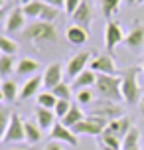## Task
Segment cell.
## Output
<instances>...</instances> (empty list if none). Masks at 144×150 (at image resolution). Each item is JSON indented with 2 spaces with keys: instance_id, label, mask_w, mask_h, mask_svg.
<instances>
[{
  "instance_id": "obj_47",
  "label": "cell",
  "mask_w": 144,
  "mask_h": 150,
  "mask_svg": "<svg viewBox=\"0 0 144 150\" xmlns=\"http://www.w3.org/2000/svg\"><path fill=\"white\" fill-rule=\"evenodd\" d=\"M142 71H144V59H142Z\"/></svg>"
},
{
  "instance_id": "obj_48",
  "label": "cell",
  "mask_w": 144,
  "mask_h": 150,
  "mask_svg": "<svg viewBox=\"0 0 144 150\" xmlns=\"http://www.w3.org/2000/svg\"><path fill=\"white\" fill-rule=\"evenodd\" d=\"M138 2H140V4H144V0H138Z\"/></svg>"
},
{
  "instance_id": "obj_18",
  "label": "cell",
  "mask_w": 144,
  "mask_h": 150,
  "mask_svg": "<svg viewBox=\"0 0 144 150\" xmlns=\"http://www.w3.org/2000/svg\"><path fill=\"white\" fill-rule=\"evenodd\" d=\"M97 83V73L93 71V69H85L83 73H79L71 81V87L75 91H81V89H91L93 85Z\"/></svg>"
},
{
  "instance_id": "obj_27",
  "label": "cell",
  "mask_w": 144,
  "mask_h": 150,
  "mask_svg": "<svg viewBox=\"0 0 144 150\" xmlns=\"http://www.w3.org/2000/svg\"><path fill=\"white\" fill-rule=\"evenodd\" d=\"M138 142H140V132H138V128H130L128 134L122 138V150H130V148H140L138 146Z\"/></svg>"
},
{
  "instance_id": "obj_25",
  "label": "cell",
  "mask_w": 144,
  "mask_h": 150,
  "mask_svg": "<svg viewBox=\"0 0 144 150\" xmlns=\"http://www.w3.org/2000/svg\"><path fill=\"white\" fill-rule=\"evenodd\" d=\"M14 57L16 55H4V53L0 55V77H8L16 69V63L18 61Z\"/></svg>"
},
{
  "instance_id": "obj_16",
  "label": "cell",
  "mask_w": 144,
  "mask_h": 150,
  "mask_svg": "<svg viewBox=\"0 0 144 150\" xmlns=\"http://www.w3.org/2000/svg\"><path fill=\"white\" fill-rule=\"evenodd\" d=\"M130 128H132V125H130V119H128V117H119V119L109 120L105 132H111V134H114L116 138H121V140H122L124 136L128 134Z\"/></svg>"
},
{
  "instance_id": "obj_28",
  "label": "cell",
  "mask_w": 144,
  "mask_h": 150,
  "mask_svg": "<svg viewBox=\"0 0 144 150\" xmlns=\"http://www.w3.org/2000/svg\"><path fill=\"white\" fill-rule=\"evenodd\" d=\"M121 2L122 0H101V10H103V16H105L107 20H111V18L119 12Z\"/></svg>"
},
{
  "instance_id": "obj_39",
  "label": "cell",
  "mask_w": 144,
  "mask_h": 150,
  "mask_svg": "<svg viewBox=\"0 0 144 150\" xmlns=\"http://www.w3.org/2000/svg\"><path fill=\"white\" fill-rule=\"evenodd\" d=\"M44 150H63V148H61V144H59V142H55V140H53V142H49Z\"/></svg>"
},
{
  "instance_id": "obj_9",
  "label": "cell",
  "mask_w": 144,
  "mask_h": 150,
  "mask_svg": "<svg viewBox=\"0 0 144 150\" xmlns=\"http://www.w3.org/2000/svg\"><path fill=\"white\" fill-rule=\"evenodd\" d=\"M121 42H124V32H122L121 24L109 20L105 26V47L109 52H113Z\"/></svg>"
},
{
  "instance_id": "obj_13",
  "label": "cell",
  "mask_w": 144,
  "mask_h": 150,
  "mask_svg": "<svg viewBox=\"0 0 144 150\" xmlns=\"http://www.w3.org/2000/svg\"><path fill=\"white\" fill-rule=\"evenodd\" d=\"M42 85H44V75H32L28 81L22 85V89H20V99L18 101H28L30 97H38L40 93L38 91L42 89Z\"/></svg>"
},
{
  "instance_id": "obj_45",
  "label": "cell",
  "mask_w": 144,
  "mask_h": 150,
  "mask_svg": "<svg viewBox=\"0 0 144 150\" xmlns=\"http://www.w3.org/2000/svg\"><path fill=\"white\" fill-rule=\"evenodd\" d=\"M28 2H32V0H20V4H22V6H24V4H28Z\"/></svg>"
},
{
  "instance_id": "obj_8",
  "label": "cell",
  "mask_w": 144,
  "mask_h": 150,
  "mask_svg": "<svg viewBox=\"0 0 144 150\" xmlns=\"http://www.w3.org/2000/svg\"><path fill=\"white\" fill-rule=\"evenodd\" d=\"M49 138L55 140V142H65V144H69V146H77V142H79V136H77L69 127H65L61 120L55 122V125L52 127V130H49Z\"/></svg>"
},
{
  "instance_id": "obj_26",
  "label": "cell",
  "mask_w": 144,
  "mask_h": 150,
  "mask_svg": "<svg viewBox=\"0 0 144 150\" xmlns=\"http://www.w3.org/2000/svg\"><path fill=\"white\" fill-rule=\"evenodd\" d=\"M36 101H38V107H42V109H49V111H53V107L57 105V97L53 95L52 91L40 93L38 97H36Z\"/></svg>"
},
{
  "instance_id": "obj_29",
  "label": "cell",
  "mask_w": 144,
  "mask_h": 150,
  "mask_svg": "<svg viewBox=\"0 0 144 150\" xmlns=\"http://www.w3.org/2000/svg\"><path fill=\"white\" fill-rule=\"evenodd\" d=\"M0 53H4V55H16L18 53V44L6 36H0Z\"/></svg>"
},
{
  "instance_id": "obj_2",
  "label": "cell",
  "mask_w": 144,
  "mask_h": 150,
  "mask_svg": "<svg viewBox=\"0 0 144 150\" xmlns=\"http://www.w3.org/2000/svg\"><path fill=\"white\" fill-rule=\"evenodd\" d=\"M138 67H128L121 73V93H122V101L126 105H138L142 99V91L138 85Z\"/></svg>"
},
{
  "instance_id": "obj_43",
  "label": "cell",
  "mask_w": 144,
  "mask_h": 150,
  "mask_svg": "<svg viewBox=\"0 0 144 150\" xmlns=\"http://www.w3.org/2000/svg\"><path fill=\"white\" fill-rule=\"evenodd\" d=\"M4 4H6V0H0V10H2V8H6Z\"/></svg>"
},
{
  "instance_id": "obj_19",
  "label": "cell",
  "mask_w": 144,
  "mask_h": 150,
  "mask_svg": "<svg viewBox=\"0 0 144 150\" xmlns=\"http://www.w3.org/2000/svg\"><path fill=\"white\" fill-rule=\"evenodd\" d=\"M24 132H26V142H30V146H36L42 140V128L38 127L36 120L24 119Z\"/></svg>"
},
{
  "instance_id": "obj_14",
  "label": "cell",
  "mask_w": 144,
  "mask_h": 150,
  "mask_svg": "<svg viewBox=\"0 0 144 150\" xmlns=\"http://www.w3.org/2000/svg\"><path fill=\"white\" fill-rule=\"evenodd\" d=\"M124 45L130 52H140L142 50L144 47V24H136L128 32V36L124 38Z\"/></svg>"
},
{
  "instance_id": "obj_24",
  "label": "cell",
  "mask_w": 144,
  "mask_h": 150,
  "mask_svg": "<svg viewBox=\"0 0 144 150\" xmlns=\"http://www.w3.org/2000/svg\"><path fill=\"white\" fill-rule=\"evenodd\" d=\"M44 6H46L44 0H32V2H28V4H24L22 10H24V14H26V18H40Z\"/></svg>"
},
{
  "instance_id": "obj_10",
  "label": "cell",
  "mask_w": 144,
  "mask_h": 150,
  "mask_svg": "<svg viewBox=\"0 0 144 150\" xmlns=\"http://www.w3.org/2000/svg\"><path fill=\"white\" fill-rule=\"evenodd\" d=\"M24 28H26V14H24L22 6L12 8V10L8 12L6 20H4V30L10 32V34H12V32H20V34H22Z\"/></svg>"
},
{
  "instance_id": "obj_6",
  "label": "cell",
  "mask_w": 144,
  "mask_h": 150,
  "mask_svg": "<svg viewBox=\"0 0 144 150\" xmlns=\"http://www.w3.org/2000/svg\"><path fill=\"white\" fill-rule=\"evenodd\" d=\"M2 142L6 144H20L26 142V132H24V119L18 115V112H12L10 115V120H8V128L6 134H4V140Z\"/></svg>"
},
{
  "instance_id": "obj_41",
  "label": "cell",
  "mask_w": 144,
  "mask_h": 150,
  "mask_svg": "<svg viewBox=\"0 0 144 150\" xmlns=\"http://www.w3.org/2000/svg\"><path fill=\"white\" fill-rule=\"evenodd\" d=\"M138 109H140V112L144 115V95H142V99H140V103H138Z\"/></svg>"
},
{
  "instance_id": "obj_20",
  "label": "cell",
  "mask_w": 144,
  "mask_h": 150,
  "mask_svg": "<svg viewBox=\"0 0 144 150\" xmlns=\"http://www.w3.org/2000/svg\"><path fill=\"white\" fill-rule=\"evenodd\" d=\"M38 69H40V63L32 57H22L16 63V73L22 75V77H32V75H36Z\"/></svg>"
},
{
  "instance_id": "obj_11",
  "label": "cell",
  "mask_w": 144,
  "mask_h": 150,
  "mask_svg": "<svg viewBox=\"0 0 144 150\" xmlns=\"http://www.w3.org/2000/svg\"><path fill=\"white\" fill-rule=\"evenodd\" d=\"M89 69H93L99 75H119L116 73V65L111 55H95L89 63Z\"/></svg>"
},
{
  "instance_id": "obj_7",
  "label": "cell",
  "mask_w": 144,
  "mask_h": 150,
  "mask_svg": "<svg viewBox=\"0 0 144 150\" xmlns=\"http://www.w3.org/2000/svg\"><path fill=\"white\" fill-rule=\"evenodd\" d=\"M91 53L89 52H79L75 53L71 59L67 61V67H65V75L73 81L79 73H83L85 69H89V63H91Z\"/></svg>"
},
{
  "instance_id": "obj_3",
  "label": "cell",
  "mask_w": 144,
  "mask_h": 150,
  "mask_svg": "<svg viewBox=\"0 0 144 150\" xmlns=\"http://www.w3.org/2000/svg\"><path fill=\"white\" fill-rule=\"evenodd\" d=\"M97 93L107 101L121 103L122 93H121V75H99L97 73Z\"/></svg>"
},
{
  "instance_id": "obj_33",
  "label": "cell",
  "mask_w": 144,
  "mask_h": 150,
  "mask_svg": "<svg viewBox=\"0 0 144 150\" xmlns=\"http://www.w3.org/2000/svg\"><path fill=\"white\" fill-rule=\"evenodd\" d=\"M71 105L73 103H69V101H65V99H57V105L53 107V112H55V117L59 120L65 119V115L69 112V109H71Z\"/></svg>"
},
{
  "instance_id": "obj_15",
  "label": "cell",
  "mask_w": 144,
  "mask_h": 150,
  "mask_svg": "<svg viewBox=\"0 0 144 150\" xmlns=\"http://www.w3.org/2000/svg\"><path fill=\"white\" fill-rule=\"evenodd\" d=\"M63 81V71H61L59 63H49L44 71V87L47 91H52L55 85H59Z\"/></svg>"
},
{
  "instance_id": "obj_44",
  "label": "cell",
  "mask_w": 144,
  "mask_h": 150,
  "mask_svg": "<svg viewBox=\"0 0 144 150\" xmlns=\"http://www.w3.org/2000/svg\"><path fill=\"white\" fill-rule=\"evenodd\" d=\"M124 2H126V4H136L138 0H124Z\"/></svg>"
},
{
  "instance_id": "obj_32",
  "label": "cell",
  "mask_w": 144,
  "mask_h": 150,
  "mask_svg": "<svg viewBox=\"0 0 144 150\" xmlns=\"http://www.w3.org/2000/svg\"><path fill=\"white\" fill-rule=\"evenodd\" d=\"M101 144H107V146H111L114 150H122V140L116 138L114 134H111V132H103L101 134Z\"/></svg>"
},
{
  "instance_id": "obj_38",
  "label": "cell",
  "mask_w": 144,
  "mask_h": 150,
  "mask_svg": "<svg viewBox=\"0 0 144 150\" xmlns=\"http://www.w3.org/2000/svg\"><path fill=\"white\" fill-rule=\"evenodd\" d=\"M2 150H36V146H22V144H12L8 148H2Z\"/></svg>"
},
{
  "instance_id": "obj_31",
  "label": "cell",
  "mask_w": 144,
  "mask_h": 150,
  "mask_svg": "<svg viewBox=\"0 0 144 150\" xmlns=\"http://www.w3.org/2000/svg\"><path fill=\"white\" fill-rule=\"evenodd\" d=\"M57 16H59V8H53V6H49V4H46L38 20H42V22H52L53 24L55 20H57Z\"/></svg>"
},
{
  "instance_id": "obj_34",
  "label": "cell",
  "mask_w": 144,
  "mask_h": 150,
  "mask_svg": "<svg viewBox=\"0 0 144 150\" xmlns=\"http://www.w3.org/2000/svg\"><path fill=\"white\" fill-rule=\"evenodd\" d=\"M10 115L12 112L8 109H0V142L4 140V134H6V128H8V120H10Z\"/></svg>"
},
{
  "instance_id": "obj_37",
  "label": "cell",
  "mask_w": 144,
  "mask_h": 150,
  "mask_svg": "<svg viewBox=\"0 0 144 150\" xmlns=\"http://www.w3.org/2000/svg\"><path fill=\"white\" fill-rule=\"evenodd\" d=\"M46 4H49V6L53 8H65V0H46Z\"/></svg>"
},
{
  "instance_id": "obj_46",
  "label": "cell",
  "mask_w": 144,
  "mask_h": 150,
  "mask_svg": "<svg viewBox=\"0 0 144 150\" xmlns=\"http://www.w3.org/2000/svg\"><path fill=\"white\" fill-rule=\"evenodd\" d=\"M2 101H4V95H2V91H0V103H2Z\"/></svg>"
},
{
  "instance_id": "obj_49",
  "label": "cell",
  "mask_w": 144,
  "mask_h": 150,
  "mask_svg": "<svg viewBox=\"0 0 144 150\" xmlns=\"http://www.w3.org/2000/svg\"><path fill=\"white\" fill-rule=\"evenodd\" d=\"M130 150H140V148H130Z\"/></svg>"
},
{
  "instance_id": "obj_40",
  "label": "cell",
  "mask_w": 144,
  "mask_h": 150,
  "mask_svg": "<svg viewBox=\"0 0 144 150\" xmlns=\"http://www.w3.org/2000/svg\"><path fill=\"white\" fill-rule=\"evenodd\" d=\"M6 16H8V10H6V8H2V10H0V22L6 20Z\"/></svg>"
},
{
  "instance_id": "obj_50",
  "label": "cell",
  "mask_w": 144,
  "mask_h": 150,
  "mask_svg": "<svg viewBox=\"0 0 144 150\" xmlns=\"http://www.w3.org/2000/svg\"><path fill=\"white\" fill-rule=\"evenodd\" d=\"M0 85H2V81H0Z\"/></svg>"
},
{
  "instance_id": "obj_30",
  "label": "cell",
  "mask_w": 144,
  "mask_h": 150,
  "mask_svg": "<svg viewBox=\"0 0 144 150\" xmlns=\"http://www.w3.org/2000/svg\"><path fill=\"white\" fill-rule=\"evenodd\" d=\"M71 89H73V87H71L69 83L61 81L59 85H55V87L52 89V93H53L57 99H65V101H69V99H71Z\"/></svg>"
},
{
  "instance_id": "obj_5",
  "label": "cell",
  "mask_w": 144,
  "mask_h": 150,
  "mask_svg": "<svg viewBox=\"0 0 144 150\" xmlns=\"http://www.w3.org/2000/svg\"><path fill=\"white\" fill-rule=\"evenodd\" d=\"M91 117H99V119H105V120H113L122 117V109L119 103L114 101H93L91 103Z\"/></svg>"
},
{
  "instance_id": "obj_22",
  "label": "cell",
  "mask_w": 144,
  "mask_h": 150,
  "mask_svg": "<svg viewBox=\"0 0 144 150\" xmlns=\"http://www.w3.org/2000/svg\"><path fill=\"white\" fill-rule=\"evenodd\" d=\"M0 91H2V95H4V101H8V103H14L16 99H20L18 85H16V81H12V79H4L2 85H0Z\"/></svg>"
},
{
  "instance_id": "obj_36",
  "label": "cell",
  "mask_w": 144,
  "mask_h": 150,
  "mask_svg": "<svg viewBox=\"0 0 144 150\" xmlns=\"http://www.w3.org/2000/svg\"><path fill=\"white\" fill-rule=\"evenodd\" d=\"M81 2H83V0H65V8H63V10L71 16L77 8H79V4H81Z\"/></svg>"
},
{
  "instance_id": "obj_4",
  "label": "cell",
  "mask_w": 144,
  "mask_h": 150,
  "mask_svg": "<svg viewBox=\"0 0 144 150\" xmlns=\"http://www.w3.org/2000/svg\"><path fill=\"white\" fill-rule=\"evenodd\" d=\"M109 120L99 119V117H85L81 122H77L75 127L71 128L77 136H101L107 130Z\"/></svg>"
},
{
  "instance_id": "obj_17",
  "label": "cell",
  "mask_w": 144,
  "mask_h": 150,
  "mask_svg": "<svg viewBox=\"0 0 144 150\" xmlns=\"http://www.w3.org/2000/svg\"><path fill=\"white\" fill-rule=\"evenodd\" d=\"M65 38L71 45H85L89 42V30H85L77 24H71L67 30H65Z\"/></svg>"
},
{
  "instance_id": "obj_12",
  "label": "cell",
  "mask_w": 144,
  "mask_h": 150,
  "mask_svg": "<svg viewBox=\"0 0 144 150\" xmlns=\"http://www.w3.org/2000/svg\"><path fill=\"white\" fill-rule=\"evenodd\" d=\"M71 20H73V24L81 26V28H85V30H89V26L93 24V8H91V4H89L87 0H83V2L79 4V8L71 14Z\"/></svg>"
},
{
  "instance_id": "obj_42",
  "label": "cell",
  "mask_w": 144,
  "mask_h": 150,
  "mask_svg": "<svg viewBox=\"0 0 144 150\" xmlns=\"http://www.w3.org/2000/svg\"><path fill=\"white\" fill-rule=\"evenodd\" d=\"M99 150H114V148H111V146H107V144H101V142H99Z\"/></svg>"
},
{
  "instance_id": "obj_23",
  "label": "cell",
  "mask_w": 144,
  "mask_h": 150,
  "mask_svg": "<svg viewBox=\"0 0 144 150\" xmlns=\"http://www.w3.org/2000/svg\"><path fill=\"white\" fill-rule=\"evenodd\" d=\"M85 119V112H83V109H81V107L77 105H71V109H69V112L67 115H65V119L61 120V122H63V125H65V127H69V128H73L77 125V122H81V120Z\"/></svg>"
},
{
  "instance_id": "obj_1",
  "label": "cell",
  "mask_w": 144,
  "mask_h": 150,
  "mask_svg": "<svg viewBox=\"0 0 144 150\" xmlns=\"http://www.w3.org/2000/svg\"><path fill=\"white\" fill-rule=\"evenodd\" d=\"M22 40L26 44H34V45H44V44H55L57 42V32L55 26L52 22H32L28 24L22 32Z\"/></svg>"
},
{
  "instance_id": "obj_35",
  "label": "cell",
  "mask_w": 144,
  "mask_h": 150,
  "mask_svg": "<svg viewBox=\"0 0 144 150\" xmlns=\"http://www.w3.org/2000/svg\"><path fill=\"white\" fill-rule=\"evenodd\" d=\"M77 103L79 105H91L93 103V91L91 89H81V91H77Z\"/></svg>"
},
{
  "instance_id": "obj_21",
  "label": "cell",
  "mask_w": 144,
  "mask_h": 150,
  "mask_svg": "<svg viewBox=\"0 0 144 150\" xmlns=\"http://www.w3.org/2000/svg\"><path fill=\"white\" fill-rule=\"evenodd\" d=\"M36 122H38V127L42 128V130H46V128L52 130V127L55 125V112L49 111V109L38 107V109H36Z\"/></svg>"
},
{
  "instance_id": "obj_51",
  "label": "cell",
  "mask_w": 144,
  "mask_h": 150,
  "mask_svg": "<svg viewBox=\"0 0 144 150\" xmlns=\"http://www.w3.org/2000/svg\"><path fill=\"white\" fill-rule=\"evenodd\" d=\"M0 55H2V53H0Z\"/></svg>"
}]
</instances>
